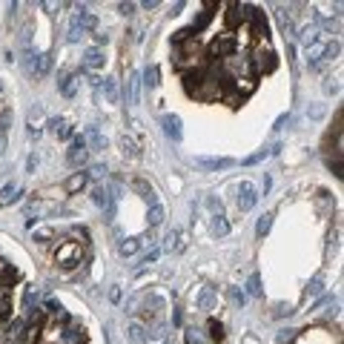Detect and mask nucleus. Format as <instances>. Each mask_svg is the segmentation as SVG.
<instances>
[{"label":"nucleus","mask_w":344,"mask_h":344,"mask_svg":"<svg viewBox=\"0 0 344 344\" xmlns=\"http://www.w3.org/2000/svg\"><path fill=\"white\" fill-rule=\"evenodd\" d=\"M55 261H58L63 270L78 267L80 264V241H66V244H61L58 253H55Z\"/></svg>","instance_id":"obj_1"},{"label":"nucleus","mask_w":344,"mask_h":344,"mask_svg":"<svg viewBox=\"0 0 344 344\" xmlns=\"http://www.w3.org/2000/svg\"><path fill=\"white\" fill-rule=\"evenodd\" d=\"M89 161V146H86V138L83 135H78L75 141H72V146H69V152H66V164L69 167H75V169H80L83 164Z\"/></svg>","instance_id":"obj_2"},{"label":"nucleus","mask_w":344,"mask_h":344,"mask_svg":"<svg viewBox=\"0 0 344 344\" xmlns=\"http://www.w3.org/2000/svg\"><path fill=\"white\" fill-rule=\"evenodd\" d=\"M256 204H258V192H256V186L244 181V184L238 186V210H241V212H250L253 207H256Z\"/></svg>","instance_id":"obj_3"},{"label":"nucleus","mask_w":344,"mask_h":344,"mask_svg":"<svg viewBox=\"0 0 344 344\" xmlns=\"http://www.w3.org/2000/svg\"><path fill=\"white\" fill-rule=\"evenodd\" d=\"M49 66H52V55L43 52V55H32V61H29V75H35V78H43L46 72H49Z\"/></svg>","instance_id":"obj_4"},{"label":"nucleus","mask_w":344,"mask_h":344,"mask_svg":"<svg viewBox=\"0 0 344 344\" xmlns=\"http://www.w3.org/2000/svg\"><path fill=\"white\" fill-rule=\"evenodd\" d=\"M195 304H198V310H215V304H218V292L212 290V287H201V292L195 296Z\"/></svg>","instance_id":"obj_5"},{"label":"nucleus","mask_w":344,"mask_h":344,"mask_svg":"<svg viewBox=\"0 0 344 344\" xmlns=\"http://www.w3.org/2000/svg\"><path fill=\"white\" fill-rule=\"evenodd\" d=\"M241 20H247V6L229 3V6H227V29H235Z\"/></svg>","instance_id":"obj_6"},{"label":"nucleus","mask_w":344,"mask_h":344,"mask_svg":"<svg viewBox=\"0 0 344 344\" xmlns=\"http://www.w3.org/2000/svg\"><path fill=\"white\" fill-rule=\"evenodd\" d=\"M161 124H164V132H167L172 141H181V118H178V115H164Z\"/></svg>","instance_id":"obj_7"},{"label":"nucleus","mask_w":344,"mask_h":344,"mask_svg":"<svg viewBox=\"0 0 344 344\" xmlns=\"http://www.w3.org/2000/svg\"><path fill=\"white\" fill-rule=\"evenodd\" d=\"M92 201H95L97 207H104L106 215H115V204H112V198H109V192H106L104 186H95V192H92Z\"/></svg>","instance_id":"obj_8"},{"label":"nucleus","mask_w":344,"mask_h":344,"mask_svg":"<svg viewBox=\"0 0 344 344\" xmlns=\"http://www.w3.org/2000/svg\"><path fill=\"white\" fill-rule=\"evenodd\" d=\"M215 9H218V3H204V12L198 15V20L192 23V32H195V35H198V32H201V29H204V26H207V23L212 20Z\"/></svg>","instance_id":"obj_9"},{"label":"nucleus","mask_w":344,"mask_h":344,"mask_svg":"<svg viewBox=\"0 0 344 344\" xmlns=\"http://www.w3.org/2000/svg\"><path fill=\"white\" fill-rule=\"evenodd\" d=\"M83 66H86V69H101V66H104V52H101L97 46L86 49V52H83Z\"/></svg>","instance_id":"obj_10"},{"label":"nucleus","mask_w":344,"mask_h":344,"mask_svg":"<svg viewBox=\"0 0 344 344\" xmlns=\"http://www.w3.org/2000/svg\"><path fill=\"white\" fill-rule=\"evenodd\" d=\"M86 181H89V172H72L69 175V181H66V184H63V189H66V192H78V189H83V186H86Z\"/></svg>","instance_id":"obj_11"},{"label":"nucleus","mask_w":344,"mask_h":344,"mask_svg":"<svg viewBox=\"0 0 344 344\" xmlns=\"http://www.w3.org/2000/svg\"><path fill=\"white\" fill-rule=\"evenodd\" d=\"M195 164L204 169H227V167H232V158H198Z\"/></svg>","instance_id":"obj_12"},{"label":"nucleus","mask_w":344,"mask_h":344,"mask_svg":"<svg viewBox=\"0 0 344 344\" xmlns=\"http://www.w3.org/2000/svg\"><path fill=\"white\" fill-rule=\"evenodd\" d=\"M126 335H129V341H132V344H146V327L138 324V321H132V324H129Z\"/></svg>","instance_id":"obj_13"},{"label":"nucleus","mask_w":344,"mask_h":344,"mask_svg":"<svg viewBox=\"0 0 344 344\" xmlns=\"http://www.w3.org/2000/svg\"><path fill=\"white\" fill-rule=\"evenodd\" d=\"M40 124H43V106L37 104V106L29 109V129L37 135V132H40Z\"/></svg>","instance_id":"obj_14"},{"label":"nucleus","mask_w":344,"mask_h":344,"mask_svg":"<svg viewBox=\"0 0 344 344\" xmlns=\"http://www.w3.org/2000/svg\"><path fill=\"white\" fill-rule=\"evenodd\" d=\"M104 95L109 104H118L121 101V92H118V80L115 78H104Z\"/></svg>","instance_id":"obj_15"},{"label":"nucleus","mask_w":344,"mask_h":344,"mask_svg":"<svg viewBox=\"0 0 344 344\" xmlns=\"http://www.w3.org/2000/svg\"><path fill=\"white\" fill-rule=\"evenodd\" d=\"M15 281H18V270H15L12 264H3V273H0V287H3V290H9Z\"/></svg>","instance_id":"obj_16"},{"label":"nucleus","mask_w":344,"mask_h":344,"mask_svg":"<svg viewBox=\"0 0 344 344\" xmlns=\"http://www.w3.org/2000/svg\"><path fill=\"white\" fill-rule=\"evenodd\" d=\"M207 330H210V341H212V344H221V341H224V327H221V321L210 318V321H207Z\"/></svg>","instance_id":"obj_17"},{"label":"nucleus","mask_w":344,"mask_h":344,"mask_svg":"<svg viewBox=\"0 0 344 344\" xmlns=\"http://www.w3.org/2000/svg\"><path fill=\"white\" fill-rule=\"evenodd\" d=\"M58 86H61V95L63 97H75V75H69V72H66Z\"/></svg>","instance_id":"obj_18"},{"label":"nucleus","mask_w":344,"mask_h":344,"mask_svg":"<svg viewBox=\"0 0 344 344\" xmlns=\"http://www.w3.org/2000/svg\"><path fill=\"white\" fill-rule=\"evenodd\" d=\"M9 316H12V296H9V290H3L0 292V321Z\"/></svg>","instance_id":"obj_19"},{"label":"nucleus","mask_w":344,"mask_h":344,"mask_svg":"<svg viewBox=\"0 0 344 344\" xmlns=\"http://www.w3.org/2000/svg\"><path fill=\"white\" fill-rule=\"evenodd\" d=\"M135 189H138V192H141V198H143V201H150V204H158V201H155V189H152V186L150 184H143V181H135Z\"/></svg>","instance_id":"obj_20"},{"label":"nucleus","mask_w":344,"mask_h":344,"mask_svg":"<svg viewBox=\"0 0 344 344\" xmlns=\"http://www.w3.org/2000/svg\"><path fill=\"white\" fill-rule=\"evenodd\" d=\"M164 215H167V212H164V207H161V204H152V207H150V227L164 224Z\"/></svg>","instance_id":"obj_21"},{"label":"nucleus","mask_w":344,"mask_h":344,"mask_svg":"<svg viewBox=\"0 0 344 344\" xmlns=\"http://www.w3.org/2000/svg\"><path fill=\"white\" fill-rule=\"evenodd\" d=\"M86 138L92 141V146H95V150H104V146H106V138L97 132L95 126H89V129H86Z\"/></svg>","instance_id":"obj_22"},{"label":"nucleus","mask_w":344,"mask_h":344,"mask_svg":"<svg viewBox=\"0 0 344 344\" xmlns=\"http://www.w3.org/2000/svg\"><path fill=\"white\" fill-rule=\"evenodd\" d=\"M212 232H215V235H227L229 232V224H227V218H224V215H215V221H212Z\"/></svg>","instance_id":"obj_23"},{"label":"nucleus","mask_w":344,"mask_h":344,"mask_svg":"<svg viewBox=\"0 0 344 344\" xmlns=\"http://www.w3.org/2000/svg\"><path fill=\"white\" fill-rule=\"evenodd\" d=\"M270 227H273V215H270V212H264V215L258 218L256 232H258V235H267V232H270Z\"/></svg>","instance_id":"obj_24"},{"label":"nucleus","mask_w":344,"mask_h":344,"mask_svg":"<svg viewBox=\"0 0 344 344\" xmlns=\"http://www.w3.org/2000/svg\"><path fill=\"white\" fill-rule=\"evenodd\" d=\"M138 247H141V244H138V238H126L118 250H121V256H135V253H138Z\"/></svg>","instance_id":"obj_25"},{"label":"nucleus","mask_w":344,"mask_h":344,"mask_svg":"<svg viewBox=\"0 0 344 344\" xmlns=\"http://www.w3.org/2000/svg\"><path fill=\"white\" fill-rule=\"evenodd\" d=\"M52 129H55V135H58V138H69V135H72V126H66V121H61V118H58V121H52Z\"/></svg>","instance_id":"obj_26"},{"label":"nucleus","mask_w":344,"mask_h":344,"mask_svg":"<svg viewBox=\"0 0 344 344\" xmlns=\"http://www.w3.org/2000/svg\"><path fill=\"white\" fill-rule=\"evenodd\" d=\"M181 238H184L181 232H169V235H167V250H175V253H178V250H184V241H181Z\"/></svg>","instance_id":"obj_27"},{"label":"nucleus","mask_w":344,"mask_h":344,"mask_svg":"<svg viewBox=\"0 0 344 344\" xmlns=\"http://www.w3.org/2000/svg\"><path fill=\"white\" fill-rule=\"evenodd\" d=\"M121 146H124V155H129V158H138V155H141V152H138V146H135L132 143V138H121Z\"/></svg>","instance_id":"obj_28"},{"label":"nucleus","mask_w":344,"mask_h":344,"mask_svg":"<svg viewBox=\"0 0 344 344\" xmlns=\"http://www.w3.org/2000/svg\"><path fill=\"white\" fill-rule=\"evenodd\" d=\"M247 292H250V296H256V299H258V296H261V278H258V273H253V275H250Z\"/></svg>","instance_id":"obj_29"},{"label":"nucleus","mask_w":344,"mask_h":344,"mask_svg":"<svg viewBox=\"0 0 344 344\" xmlns=\"http://www.w3.org/2000/svg\"><path fill=\"white\" fill-rule=\"evenodd\" d=\"M143 78H146V80H143L146 86H150V89H155V86H158V66H150V69L143 72Z\"/></svg>","instance_id":"obj_30"},{"label":"nucleus","mask_w":344,"mask_h":344,"mask_svg":"<svg viewBox=\"0 0 344 344\" xmlns=\"http://www.w3.org/2000/svg\"><path fill=\"white\" fill-rule=\"evenodd\" d=\"M186 341H189V344H207V338L201 335V330L189 327V330H186Z\"/></svg>","instance_id":"obj_31"},{"label":"nucleus","mask_w":344,"mask_h":344,"mask_svg":"<svg viewBox=\"0 0 344 344\" xmlns=\"http://www.w3.org/2000/svg\"><path fill=\"white\" fill-rule=\"evenodd\" d=\"M138 101V75H129V104H135Z\"/></svg>","instance_id":"obj_32"},{"label":"nucleus","mask_w":344,"mask_h":344,"mask_svg":"<svg viewBox=\"0 0 344 344\" xmlns=\"http://www.w3.org/2000/svg\"><path fill=\"white\" fill-rule=\"evenodd\" d=\"M80 35H83V29H80L78 18H75V20H72V26H69V40H72V43H75V40H78Z\"/></svg>","instance_id":"obj_33"},{"label":"nucleus","mask_w":344,"mask_h":344,"mask_svg":"<svg viewBox=\"0 0 344 344\" xmlns=\"http://www.w3.org/2000/svg\"><path fill=\"white\" fill-rule=\"evenodd\" d=\"M278 341H281V344L296 341V330H290V327H287V330H281V333H278Z\"/></svg>","instance_id":"obj_34"},{"label":"nucleus","mask_w":344,"mask_h":344,"mask_svg":"<svg viewBox=\"0 0 344 344\" xmlns=\"http://www.w3.org/2000/svg\"><path fill=\"white\" fill-rule=\"evenodd\" d=\"M49 238H52V229H37L35 232V241H40V244H49Z\"/></svg>","instance_id":"obj_35"},{"label":"nucleus","mask_w":344,"mask_h":344,"mask_svg":"<svg viewBox=\"0 0 344 344\" xmlns=\"http://www.w3.org/2000/svg\"><path fill=\"white\" fill-rule=\"evenodd\" d=\"M229 299L235 301V304H244V301H247V296H244L241 290H235V287H232V290H229Z\"/></svg>","instance_id":"obj_36"},{"label":"nucleus","mask_w":344,"mask_h":344,"mask_svg":"<svg viewBox=\"0 0 344 344\" xmlns=\"http://www.w3.org/2000/svg\"><path fill=\"white\" fill-rule=\"evenodd\" d=\"M307 115H310V118H324V106H321V104L310 106V109H307Z\"/></svg>","instance_id":"obj_37"},{"label":"nucleus","mask_w":344,"mask_h":344,"mask_svg":"<svg viewBox=\"0 0 344 344\" xmlns=\"http://www.w3.org/2000/svg\"><path fill=\"white\" fill-rule=\"evenodd\" d=\"M267 155H270V152H267V150H261V152H256V155H250V158H247V164H258V161H261V158H267Z\"/></svg>","instance_id":"obj_38"},{"label":"nucleus","mask_w":344,"mask_h":344,"mask_svg":"<svg viewBox=\"0 0 344 344\" xmlns=\"http://www.w3.org/2000/svg\"><path fill=\"white\" fill-rule=\"evenodd\" d=\"M310 296H318V292H321V278H316V281H313V284H310Z\"/></svg>","instance_id":"obj_39"},{"label":"nucleus","mask_w":344,"mask_h":344,"mask_svg":"<svg viewBox=\"0 0 344 344\" xmlns=\"http://www.w3.org/2000/svg\"><path fill=\"white\" fill-rule=\"evenodd\" d=\"M118 9L124 12V15H132V12H135V3H121V6H118Z\"/></svg>","instance_id":"obj_40"},{"label":"nucleus","mask_w":344,"mask_h":344,"mask_svg":"<svg viewBox=\"0 0 344 344\" xmlns=\"http://www.w3.org/2000/svg\"><path fill=\"white\" fill-rule=\"evenodd\" d=\"M109 299H112V301H121V290H118V287H112V290H109Z\"/></svg>","instance_id":"obj_41"},{"label":"nucleus","mask_w":344,"mask_h":344,"mask_svg":"<svg viewBox=\"0 0 344 344\" xmlns=\"http://www.w3.org/2000/svg\"><path fill=\"white\" fill-rule=\"evenodd\" d=\"M104 172H106V167H101V164H95V167H92V175H104Z\"/></svg>","instance_id":"obj_42"},{"label":"nucleus","mask_w":344,"mask_h":344,"mask_svg":"<svg viewBox=\"0 0 344 344\" xmlns=\"http://www.w3.org/2000/svg\"><path fill=\"white\" fill-rule=\"evenodd\" d=\"M3 146H6V135L0 132V152H3Z\"/></svg>","instance_id":"obj_43"},{"label":"nucleus","mask_w":344,"mask_h":344,"mask_svg":"<svg viewBox=\"0 0 344 344\" xmlns=\"http://www.w3.org/2000/svg\"><path fill=\"white\" fill-rule=\"evenodd\" d=\"M0 92H3V80H0Z\"/></svg>","instance_id":"obj_44"},{"label":"nucleus","mask_w":344,"mask_h":344,"mask_svg":"<svg viewBox=\"0 0 344 344\" xmlns=\"http://www.w3.org/2000/svg\"><path fill=\"white\" fill-rule=\"evenodd\" d=\"M0 338H3V333H0Z\"/></svg>","instance_id":"obj_45"}]
</instances>
